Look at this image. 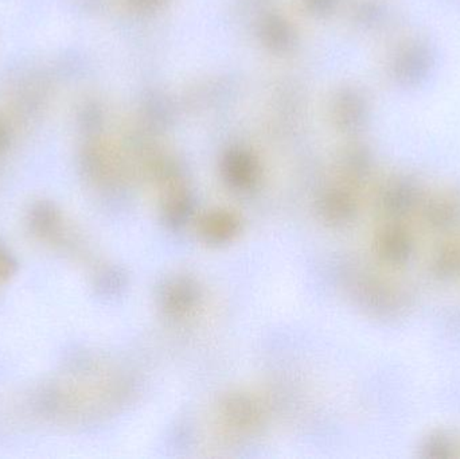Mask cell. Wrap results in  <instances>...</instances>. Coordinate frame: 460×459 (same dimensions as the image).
<instances>
[{"label": "cell", "mask_w": 460, "mask_h": 459, "mask_svg": "<svg viewBox=\"0 0 460 459\" xmlns=\"http://www.w3.org/2000/svg\"><path fill=\"white\" fill-rule=\"evenodd\" d=\"M237 231V221L226 213H216L204 223V234L209 242H226Z\"/></svg>", "instance_id": "6da1fadb"}, {"label": "cell", "mask_w": 460, "mask_h": 459, "mask_svg": "<svg viewBox=\"0 0 460 459\" xmlns=\"http://www.w3.org/2000/svg\"><path fill=\"white\" fill-rule=\"evenodd\" d=\"M164 305L172 312H182L196 301V290L186 280H178L164 288Z\"/></svg>", "instance_id": "7a4b0ae2"}, {"label": "cell", "mask_w": 460, "mask_h": 459, "mask_svg": "<svg viewBox=\"0 0 460 459\" xmlns=\"http://www.w3.org/2000/svg\"><path fill=\"white\" fill-rule=\"evenodd\" d=\"M8 145H10V129L4 121L0 120V151L7 148Z\"/></svg>", "instance_id": "3957f363"}]
</instances>
